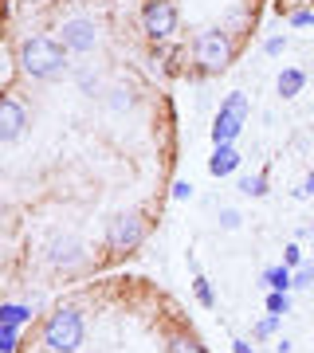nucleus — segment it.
<instances>
[{"mask_svg": "<svg viewBox=\"0 0 314 353\" xmlns=\"http://www.w3.org/2000/svg\"><path fill=\"white\" fill-rule=\"evenodd\" d=\"M291 24H295V28H306V24H314V12H295V16H291Z\"/></svg>", "mask_w": 314, "mask_h": 353, "instance_id": "obj_24", "label": "nucleus"}, {"mask_svg": "<svg viewBox=\"0 0 314 353\" xmlns=\"http://www.w3.org/2000/svg\"><path fill=\"white\" fill-rule=\"evenodd\" d=\"M141 236H146V224H141V216H138V212L114 216L110 228H106V243H110L114 252H130V248H138Z\"/></svg>", "mask_w": 314, "mask_h": 353, "instance_id": "obj_5", "label": "nucleus"}, {"mask_svg": "<svg viewBox=\"0 0 314 353\" xmlns=\"http://www.w3.org/2000/svg\"><path fill=\"white\" fill-rule=\"evenodd\" d=\"M299 259H302V252L295 248V243H291L287 252H283V263H287V267H299Z\"/></svg>", "mask_w": 314, "mask_h": 353, "instance_id": "obj_22", "label": "nucleus"}, {"mask_svg": "<svg viewBox=\"0 0 314 353\" xmlns=\"http://www.w3.org/2000/svg\"><path fill=\"white\" fill-rule=\"evenodd\" d=\"M169 353H204L197 341H188V338H173L169 341Z\"/></svg>", "mask_w": 314, "mask_h": 353, "instance_id": "obj_16", "label": "nucleus"}, {"mask_svg": "<svg viewBox=\"0 0 314 353\" xmlns=\"http://www.w3.org/2000/svg\"><path fill=\"white\" fill-rule=\"evenodd\" d=\"M232 350H236V353H251V345H248V341H232Z\"/></svg>", "mask_w": 314, "mask_h": 353, "instance_id": "obj_27", "label": "nucleus"}, {"mask_svg": "<svg viewBox=\"0 0 314 353\" xmlns=\"http://www.w3.org/2000/svg\"><path fill=\"white\" fill-rule=\"evenodd\" d=\"M28 118H24V106L12 99H0V141H16L24 134Z\"/></svg>", "mask_w": 314, "mask_h": 353, "instance_id": "obj_8", "label": "nucleus"}, {"mask_svg": "<svg viewBox=\"0 0 314 353\" xmlns=\"http://www.w3.org/2000/svg\"><path fill=\"white\" fill-rule=\"evenodd\" d=\"M311 240H314V228H311Z\"/></svg>", "mask_w": 314, "mask_h": 353, "instance_id": "obj_28", "label": "nucleus"}, {"mask_svg": "<svg viewBox=\"0 0 314 353\" xmlns=\"http://www.w3.org/2000/svg\"><path fill=\"white\" fill-rule=\"evenodd\" d=\"M287 48V39L283 36H275V39H267V51H271V55H279V51Z\"/></svg>", "mask_w": 314, "mask_h": 353, "instance_id": "obj_25", "label": "nucleus"}, {"mask_svg": "<svg viewBox=\"0 0 314 353\" xmlns=\"http://www.w3.org/2000/svg\"><path fill=\"white\" fill-rule=\"evenodd\" d=\"M173 196H177V201L193 196V185H188V181H177V185H173Z\"/></svg>", "mask_w": 314, "mask_h": 353, "instance_id": "obj_23", "label": "nucleus"}, {"mask_svg": "<svg viewBox=\"0 0 314 353\" xmlns=\"http://www.w3.org/2000/svg\"><path fill=\"white\" fill-rule=\"evenodd\" d=\"M236 165H239V153L232 150V141H228V145H216L213 161H208V173H213V176H228Z\"/></svg>", "mask_w": 314, "mask_h": 353, "instance_id": "obj_9", "label": "nucleus"}, {"mask_svg": "<svg viewBox=\"0 0 314 353\" xmlns=\"http://www.w3.org/2000/svg\"><path fill=\"white\" fill-rule=\"evenodd\" d=\"M239 192L244 196H267V181L264 176H239Z\"/></svg>", "mask_w": 314, "mask_h": 353, "instance_id": "obj_14", "label": "nucleus"}, {"mask_svg": "<svg viewBox=\"0 0 314 353\" xmlns=\"http://www.w3.org/2000/svg\"><path fill=\"white\" fill-rule=\"evenodd\" d=\"M302 87H306V75H302V71H295V67H287V71L279 75V94H283V99H295Z\"/></svg>", "mask_w": 314, "mask_h": 353, "instance_id": "obj_11", "label": "nucleus"}, {"mask_svg": "<svg viewBox=\"0 0 314 353\" xmlns=\"http://www.w3.org/2000/svg\"><path fill=\"white\" fill-rule=\"evenodd\" d=\"M197 299H201L204 306H213V287H208V279L197 275Z\"/></svg>", "mask_w": 314, "mask_h": 353, "instance_id": "obj_20", "label": "nucleus"}, {"mask_svg": "<svg viewBox=\"0 0 314 353\" xmlns=\"http://www.w3.org/2000/svg\"><path fill=\"white\" fill-rule=\"evenodd\" d=\"M99 43V32L90 20H67L63 24V48L67 51H90Z\"/></svg>", "mask_w": 314, "mask_h": 353, "instance_id": "obj_7", "label": "nucleus"}, {"mask_svg": "<svg viewBox=\"0 0 314 353\" xmlns=\"http://www.w3.org/2000/svg\"><path fill=\"white\" fill-rule=\"evenodd\" d=\"M264 283H267L271 290H291V287H295V275H291L287 263H283V267H271V271H264Z\"/></svg>", "mask_w": 314, "mask_h": 353, "instance_id": "obj_12", "label": "nucleus"}, {"mask_svg": "<svg viewBox=\"0 0 314 353\" xmlns=\"http://www.w3.org/2000/svg\"><path fill=\"white\" fill-rule=\"evenodd\" d=\"M279 330V314H271V318H264L259 326H255V338H267V334H275Z\"/></svg>", "mask_w": 314, "mask_h": 353, "instance_id": "obj_18", "label": "nucleus"}, {"mask_svg": "<svg viewBox=\"0 0 314 353\" xmlns=\"http://www.w3.org/2000/svg\"><path fill=\"white\" fill-rule=\"evenodd\" d=\"M20 67H24L32 79H51L63 71V48L55 39L48 36H36L28 39L24 48H20Z\"/></svg>", "mask_w": 314, "mask_h": 353, "instance_id": "obj_1", "label": "nucleus"}, {"mask_svg": "<svg viewBox=\"0 0 314 353\" xmlns=\"http://www.w3.org/2000/svg\"><path fill=\"white\" fill-rule=\"evenodd\" d=\"M141 24H146V32L153 39H169L177 32V8L169 0H150L146 12H141Z\"/></svg>", "mask_w": 314, "mask_h": 353, "instance_id": "obj_6", "label": "nucleus"}, {"mask_svg": "<svg viewBox=\"0 0 314 353\" xmlns=\"http://www.w3.org/2000/svg\"><path fill=\"white\" fill-rule=\"evenodd\" d=\"M311 283H314V263H306L295 271V287H311Z\"/></svg>", "mask_w": 314, "mask_h": 353, "instance_id": "obj_19", "label": "nucleus"}, {"mask_svg": "<svg viewBox=\"0 0 314 353\" xmlns=\"http://www.w3.org/2000/svg\"><path fill=\"white\" fill-rule=\"evenodd\" d=\"M83 259V252H79V243L75 240H55L51 243V263H79Z\"/></svg>", "mask_w": 314, "mask_h": 353, "instance_id": "obj_10", "label": "nucleus"}, {"mask_svg": "<svg viewBox=\"0 0 314 353\" xmlns=\"http://www.w3.org/2000/svg\"><path fill=\"white\" fill-rule=\"evenodd\" d=\"M43 341H48L55 353H75L83 345V318L79 310H59V314L48 318L43 326Z\"/></svg>", "mask_w": 314, "mask_h": 353, "instance_id": "obj_2", "label": "nucleus"}, {"mask_svg": "<svg viewBox=\"0 0 314 353\" xmlns=\"http://www.w3.org/2000/svg\"><path fill=\"white\" fill-rule=\"evenodd\" d=\"M299 196H314V173L306 176V185H302V189H299Z\"/></svg>", "mask_w": 314, "mask_h": 353, "instance_id": "obj_26", "label": "nucleus"}, {"mask_svg": "<svg viewBox=\"0 0 314 353\" xmlns=\"http://www.w3.org/2000/svg\"><path fill=\"white\" fill-rule=\"evenodd\" d=\"M220 224H224L228 232H236V228H239V212H232V208H224V212H220Z\"/></svg>", "mask_w": 314, "mask_h": 353, "instance_id": "obj_21", "label": "nucleus"}, {"mask_svg": "<svg viewBox=\"0 0 314 353\" xmlns=\"http://www.w3.org/2000/svg\"><path fill=\"white\" fill-rule=\"evenodd\" d=\"M244 118H248V99L244 94H228L220 114H216V126H213V141L216 145H228V141L236 138L239 130H244Z\"/></svg>", "mask_w": 314, "mask_h": 353, "instance_id": "obj_4", "label": "nucleus"}, {"mask_svg": "<svg viewBox=\"0 0 314 353\" xmlns=\"http://www.w3.org/2000/svg\"><path fill=\"white\" fill-rule=\"evenodd\" d=\"M24 318H32V314L24 310V306H12V303H4V306H0V326H20Z\"/></svg>", "mask_w": 314, "mask_h": 353, "instance_id": "obj_13", "label": "nucleus"}, {"mask_svg": "<svg viewBox=\"0 0 314 353\" xmlns=\"http://www.w3.org/2000/svg\"><path fill=\"white\" fill-rule=\"evenodd\" d=\"M267 310H271V314H287L291 310V303H287V290H271V294H267Z\"/></svg>", "mask_w": 314, "mask_h": 353, "instance_id": "obj_15", "label": "nucleus"}, {"mask_svg": "<svg viewBox=\"0 0 314 353\" xmlns=\"http://www.w3.org/2000/svg\"><path fill=\"white\" fill-rule=\"evenodd\" d=\"M16 350V326H0V353Z\"/></svg>", "mask_w": 314, "mask_h": 353, "instance_id": "obj_17", "label": "nucleus"}, {"mask_svg": "<svg viewBox=\"0 0 314 353\" xmlns=\"http://www.w3.org/2000/svg\"><path fill=\"white\" fill-rule=\"evenodd\" d=\"M193 51H197V63L204 67V71H224L228 63H232V43H228L224 32H201L197 36V43H193Z\"/></svg>", "mask_w": 314, "mask_h": 353, "instance_id": "obj_3", "label": "nucleus"}]
</instances>
